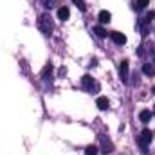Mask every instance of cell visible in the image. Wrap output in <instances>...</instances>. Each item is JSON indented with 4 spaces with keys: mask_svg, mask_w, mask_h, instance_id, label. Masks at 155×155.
<instances>
[{
    "mask_svg": "<svg viewBox=\"0 0 155 155\" xmlns=\"http://www.w3.org/2000/svg\"><path fill=\"white\" fill-rule=\"evenodd\" d=\"M143 72H144L146 76H155L153 65H150V63H144V65H143Z\"/></svg>",
    "mask_w": 155,
    "mask_h": 155,
    "instance_id": "11",
    "label": "cell"
},
{
    "mask_svg": "<svg viewBox=\"0 0 155 155\" xmlns=\"http://www.w3.org/2000/svg\"><path fill=\"white\" fill-rule=\"evenodd\" d=\"M85 155H97V148L96 146H87L85 148Z\"/></svg>",
    "mask_w": 155,
    "mask_h": 155,
    "instance_id": "16",
    "label": "cell"
},
{
    "mask_svg": "<svg viewBox=\"0 0 155 155\" xmlns=\"http://www.w3.org/2000/svg\"><path fill=\"white\" fill-rule=\"evenodd\" d=\"M152 137H153V134H152V130H143L141 132V135H139V144H141V148H146L150 143H152Z\"/></svg>",
    "mask_w": 155,
    "mask_h": 155,
    "instance_id": "2",
    "label": "cell"
},
{
    "mask_svg": "<svg viewBox=\"0 0 155 155\" xmlns=\"http://www.w3.org/2000/svg\"><path fill=\"white\" fill-rule=\"evenodd\" d=\"M69 16H71L69 7H60V9H58V18H60V20H69Z\"/></svg>",
    "mask_w": 155,
    "mask_h": 155,
    "instance_id": "7",
    "label": "cell"
},
{
    "mask_svg": "<svg viewBox=\"0 0 155 155\" xmlns=\"http://www.w3.org/2000/svg\"><path fill=\"white\" fill-rule=\"evenodd\" d=\"M72 2L78 5V9H79V11H87V5H85V2H83V0H72Z\"/></svg>",
    "mask_w": 155,
    "mask_h": 155,
    "instance_id": "17",
    "label": "cell"
},
{
    "mask_svg": "<svg viewBox=\"0 0 155 155\" xmlns=\"http://www.w3.org/2000/svg\"><path fill=\"white\" fill-rule=\"evenodd\" d=\"M41 5H43L45 9H52V7L56 5V0H41Z\"/></svg>",
    "mask_w": 155,
    "mask_h": 155,
    "instance_id": "15",
    "label": "cell"
},
{
    "mask_svg": "<svg viewBox=\"0 0 155 155\" xmlns=\"http://www.w3.org/2000/svg\"><path fill=\"white\" fill-rule=\"evenodd\" d=\"M148 2H150V0H135V5H134V7H135L137 11H143V9L148 5Z\"/></svg>",
    "mask_w": 155,
    "mask_h": 155,
    "instance_id": "12",
    "label": "cell"
},
{
    "mask_svg": "<svg viewBox=\"0 0 155 155\" xmlns=\"http://www.w3.org/2000/svg\"><path fill=\"white\" fill-rule=\"evenodd\" d=\"M150 52H152V58H153V61H155V45H152V49H150Z\"/></svg>",
    "mask_w": 155,
    "mask_h": 155,
    "instance_id": "18",
    "label": "cell"
},
{
    "mask_svg": "<svg viewBox=\"0 0 155 155\" xmlns=\"http://www.w3.org/2000/svg\"><path fill=\"white\" fill-rule=\"evenodd\" d=\"M96 105H97V108H99V110H107V108L110 107V101H108L105 96H99V97L96 99Z\"/></svg>",
    "mask_w": 155,
    "mask_h": 155,
    "instance_id": "6",
    "label": "cell"
},
{
    "mask_svg": "<svg viewBox=\"0 0 155 155\" xmlns=\"http://www.w3.org/2000/svg\"><path fill=\"white\" fill-rule=\"evenodd\" d=\"M51 72H52V65H51V63H47V65L43 67V71H41V78H43V79H47V76H51Z\"/></svg>",
    "mask_w": 155,
    "mask_h": 155,
    "instance_id": "13",
    "label": "cell"
},
{
    "mask_svg": "<svg viewBox=\"0 0 155 155\" xmlns=\"http://www.w3.org/2000/svg\"><path fill=\"white\" fill-rule=\"evenodd\" d=\"M94 33H96L99 38H105V36H107V31H105L101 25H96V27H94Z\"/></svg>",
    "mask_w": 155,
    "mask_h": 155,
    "instance_id": "14",
    "label": "cell"
},
{
    "mask_svg": "<svg viewBox=\"0 0 155 155\" xmlns=\"http://www.w3.org/2000/svg\"><path fill=\"white\" fill-rule=\"evenodd\" d=\"M152 112L150 110H141V114H139V119H141V123H148L150 119H152Z\"/></svg>",
    "mask_w": 155,
    "mask_h": 155,
    "instance_id": "10",
    "label": "cell"
},
{
    "mask_svg": "<svg viewBox=\"0 0 155 155\" xmlns=\"http://www.w3.org/2000/svg\"><path fill=\"white\" fill-rule=\"evenodd\" d=\"M99 141H101V148H103L105 153H112V152H114V144H112V141H110L105 134L99 135Z\"/></svg>",
    "mask_w": 155,
    "mask_h": 155,
    "instance_id": "3",
    "label": "cell"
},
{
    "mask_svg": "<svg viewBox=\"0 0 155 155\" xmlns=\"http://www.w3.org/2000/svg\"><path fill=\"white\" fill-rule=\"evenodd\" d=\"M153 94H155V87H153Z\"/></svg>",
    "mask_w": 155,
    "mask_h": 155,
    "instance_id": "19",
    "label": "cell"
},
{
    "mask_svg": "<svg viewBox=\"0 0 155 155\" xmlns=\"http://www.w3.org/2000/svg\"><path fill=\"white\" fill-rule=\"evenodd\" d=\"M110 38L114 40V43H117V45H123V43H126V36H124L123 33H119V31L110 33Z\"/></svg>",
    "mask_w": 155,
    "mask_h": 155,
    "instance_id": "5",
    "label": "cell"
},
{
    "mask_svg": "<svg viewBox=\"0 0 155 155\" xmlns=\"http://www.w3.org/2000/svg\"><path fill=\"white\" fill-rule=\"evenodd\" d=\"M97 18H99V22H101V24H108V22L112 20V15H110L108 11H101Z\"/></svg>",
    "mask_w": 155,
    "mask_h": 155,
    "instance_id": "8",
    "label": "cell"
},
{
    "mask_svg": "<svg viewBox=\"0 0 155 155\" xmlns=\"http://www.w3.org/2000/svg\"><path fill=\"white\" fill-rule=\"evenodd\" d=\"M38 27L41 33H45V35H49L52 29H54V24H52V18H51V15L49 13H43L41 16H40L38 20Z\"/></svg>",
    "mask_w": 155,
    "mask_h": 155,
    "instance_id": "1",
    "label": "cell"
},
{
    "mask_svg": "<svg viewBox=\"0 0 155 155\" xmlns=\"http://www.w3.org/2000/svg\"><path fill=\"white\" fill-rule=\"evenodd\" d=\"M119 78H121L123 83L128 81V61H126V60H123V61L119 63Z\"/></svg>",
    "mask_w": 155,
    "mask_h": 155,
    "instance_id": "4",
    "label": "cell"
},
{
    "mask_svg": "<svg viewBox=\"0 0 155 155\" xmlns=\"http://www.w3.org/2000/svg\"><path fill=\"white\" fill-rule=\"evenodd\" d=\"M81 83H83V87H85V88H92V85H94V79H92V76L85 74V76L81 78Z\"/></svg>",
    "mask_w": 155,
    "mask_h": 155,
    "instance_id": "9",
    "label": "cell"
}]
</instances>
